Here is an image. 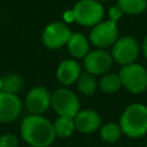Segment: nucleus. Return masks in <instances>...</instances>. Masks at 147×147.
I'll list each match as a JSON object with an SVG mask.
<instances>
[{
  "mask_svg": "<svg viewBox=\"0 0 147 147\" xmlns=\"http://www.w3.org/2000/svg\"><path fill=\"white\" fill-rule=\"evenodd\" d=\"M21 136L32 147H48L55 140L54 125L41 115H30L21 124Z\"/></svg>",
  "mask_w": 147,
  "mask_h": 147,
  "instance_id": "f257e3e1",
  "label": "nucleus"
},
{
  "mask_svg": "<svg viewBox=\"0 0 147 147\" xmlns=\"http://www.w3.org/2000/svg\"><path fill=\"white\" fill-rule=\"evenodd\" d=\"M121 130L131 138H140L147 133V107L134 103L129 106L119 122Z\"/></svg>",
  "mask_w": 147,
  "mask_h": 147,
  "instance_id": "f03ea898",
  "label": "nucleus"
},
{
  "mask_svg": "<svg viewBox=\"0 0 147 147\" xmlns=\"http://www.w3.org/2000/svg\"><path fill=\"white\" fill-rule=\"evenodd\" d=\"M118 76L122 85L132 93H141L147 88V70L140 64L124 65Z\"/></svg>",
  "mask_w": 147,
  "mask_h": 147,
  "instance_id": "7ed1b4c3",
  "label": "nucleus"
},
{
  "mask_svg": "<svg viewBox=\"0 0 147 147\" xmlns=\"http://www.w3.org/2000/svg\"><path fill=\"white\" fill-rule=\"evenodd\" d=\"M72 10L75 21L85 26L96 25L103 17V8L96 0H80Z\"/></svg>",
  "mask_w": 147,
  "mask_h": 147,
  "instance_id": "20e7f679",
  "label": "nucleus"
},
{
  "mask_svg": "<svg viewBox=\"0 0 147 147\" xmlns=\"http://www.w3.org/2000/svg\"><path fill=\"white\" fill-rule=\"evenodd\" d=\"M51 105L60 116L72 117L79 113V101L74 92L67 88H59L52 94Z\"/></svg>",
  "mask_w": 147,
  "mask_h": 147,
  "instance_id": "39448f33",
  "label": "nucleus"
},
{
  "mask_svg": "<svg viewBox=\"0 0 147 147\" xmlns=\"http://www.w3.org/2000/svg\"><path fill=\"white\" fill-rule=\"evenodd\" d=\"M118 37V29L116 22L109 20L106 22H100L91 31L90 39L92 44L96 47L105 48L116 42Z\"/></svg>",
  "mask_w": 147,
  "mask_h": 147,
  "instance_id": "423d86ee",
  "label": "nucleus"
},
{
  "mask_svg": "<svg viewBox=\"0 0 147 147\" xmlns=\"http://www.w3.org/2000/svg\"><path fill=\"white\" fill-rule=\"evenodd\" d=\"M71 34L70 29L64 23L54 22L45 28L41 39L46 47L55 49L62 47L64 44H68Z\"/></svg>",
  "mask_w": 147,
  "mask_h": 147,
  "instance_id": "0eeeda50",
  "label": "nucleus"
},
{
  "mask_svg": "<svg viewBox=\"0 0 147 147\" xmlns=\"http://www.w3.org/2000/svg\"><path fill=\"white\" fill-rule=\"evenodd\" d=\"M139 53V46L134 38L123 37L117 39L113 46L111 55L116 62L123 65L133 63Z\"/></svg>",
  "mask_w": 147,
  "mask_h": 147,
  "instance_id": "6e6552de",
  "label": "nucleus"
},
{
  "mask_svg": "<svg viewBox=\"0 0 147 147\" xmlns=\"http://www.w3.org/2000/svg\"><path fill=\"white\" fill-rule=\"evenodd\" d=\"M113 64V59L109 53L102 49H96L87 53L84 60V67L91 75L106 74Z\"/></svg>",
  "mask_w": 147,
  "mask_h": 147,
  "instance_id": "1a4fd4ad",
  "label": "nucleus"
},
{
  "mask_svg": "<svg viewBox=\"0 0 147 147\" xmlns=\"http://www.w3.org/2000/svg\"><path fill=\"white\" fill-rule=\"evenodd\" d=\"M51 98L52 95L47 88L42 86L33 87L26 95V108L32 115H41L51 106Z\"/></svg>",
  "mask_w": 147,
  "mask_h": 147,
  "instance_id": "9d476101",
  "label": "nucleus"
},
{
  "mask_svg": "<svg viewBox=\"0 0 147 147\" xmlns=\"http://www.w3.org/2000/svg\"><path fill=\"white\" fill-rule=\"evenodd\" d=\"M22 110V102L17 94L0 92V123H9L17 118Z\"/></svg>",
  "mask_w": 147,
  "mask_h": 147,
  "instance_id": "9b49d317",
  "label": "nucleus"
},
{
  "mask_svg": "<svg viewBox=\"0 0 147 147\" xmlns=\"http://www.w3.org/2000/svg\"><path fill=\"white\" fill-rule=\"evenodd\" d=\"M101 123V118L99 114L94 110H82L75 116V125L76 129L84 133H90L99 129Z\"/></svg>",
  "mask_w": 147,
  "mask_h": 147,
  "instance_id": "f8f14e48",
  "label": "nucleus"
},
{
  "mask_svg": "<svg viewBox=\"0 0 147 147\" xmlns=\"http://www.w3.org/2000/svg\"><path fill=\"white\" fill-rule=\"evenodd\" d=\"M80 74V65L76 61L64 60L60 63L57 68L56 77L60 80V83L64 85H70L78 79Z\"/></svg>",
  "mask_w": 147,
  "mask_h": 147,
  "instance_id": "ddd939ff",
  "label": "nucleus"
},
{
  "mask_svg": "<svg viewBox=\"0 0 147 147\" xmlns=\"http://www.w3.org/2000/svg\"><path fill=\"white\" fill-rule=\"evenodd\" d=\"M68 49L72 56L84 57L88 53V42L82 33H74L68 41Z\"/></svg>",
  "mask_w": 147,
  "mask_h": 147,
  "instance_id": "4468645a",
  "label": "nucleus"
},
{
  "mask_svg": "<svg viewBox=\"0 0 147 147\" xmlns=\"http://www.w3.org/2000/svg\"><path fill=\"white\" fill-rule=\"evenodd\" d=\"M54 130L55 134L61 137V138H68L72 134L74 130L76 129L75 125V119L72 117H67V116H60L55 122H54Z\"/></svg>",
  "mask_w": 147,
  "mask_h": 147,
  "instance_id": "2eb2a0df",
  "label": "nucleus"
},
{
  "mask_svg": "<svg viewBox=\"0 0 147 147\" xmlns=\"http://www.w3.org/2000/svg\"><path fill=\"white\" fill-rule=\"evenodd\" d=\"M23 78L17 74H8L2 77V92L17 94V92L23 87Z\"/></svg>",
  "mask_w": 147,
  "mask_h": 147,
  "instance_id": "dca6fc26",
  "label": "nucleus"
},
{
  "mask_svg": "<svg viewBox=\"0 0 147 147\" xmlns=\"http://www.w3.org/2000/svg\"><path fill=\"white\" fill-rule=\"evenodd\" d=\"M77 86L78 90L86 95H92L94 94L95 90H96V82L94 79V77L90 74V72H83L79 75L78 79H77Z\"/></svg>",
  "mask_w": 147,
  "mask_h": 147,
  "instance_id": "f3484780",
  "label": "nucleus"
},
{
  "mask_svg": "<svg viewBox=\"0 0 147 147\" xmlns=\"http://www.w3.org/2000/svg\"><path fill=\"white\" fill-rule=\"evenodd\" d=\"M123 13L126 14H140L147 7V0H118L117 5Z\"/></svg>",
  "mask_w": 147,
  "mask_h": 147,
  "instance_id": "a211bd4d",
  "label": "nucleus"
},
{
  "mask_svg": "<svg viewBox=\"0 0 147 147\" xmlns=\"http://www.w3.org/2000/svg\"><path fill=\"white\" fill-rule=\"evenodd\" d=\"M122 86V82L118 75L115 74H107L100 80V87L106 93H115Z\"/></svg>",
  "mask_w": 147,
  "mask_h": 147,
  "instance_id": "6ab92c4d",
  "label": "nucleus"
},
{
  "mask_svg": "<svg viewBox=\"0 0 147 147\" xmlns=\"http://www.w3.org/2000/svg\"><path fill=\"white\" fill-rule=\"evenodd\" d=\"M121 126L115 123H108L101 127V138L105 141L114 142L121 137Z\"/></svg>",
  "mask_w": 147,
  "mask_h": 147,
  "instance_id": "aec40b11",
  "label": "nucleus"
},
{
  "mask_svg": "<svg viewBox=\"0 0 147 147\" xmlns=\"http://www.w3.org/2000/svg\"><path fill=\"white\" fill-rule=\"evenodd\" d=\"M18 140L14 134L6 133L0 137V147H17Z\"/></svg>",
  "mask_w": 147,
  "mask_h": 147,
  "instance_id": "412c9836",
  "label": "nucleus"
},
{
  "mask_svg": "<svg viewBox=\"0 0 147 147\" xmlns=\"http://www.w3.org/2000/svg\"><path fill=\"white\" fill-rule=\"evenodd\" d=\"M122 15H123V11H122V9L118 6H113L109 9V17L114 22H117L122 17Z\"/></svg>",
  "mask_w": 147,
  "mask_h": 147,
  "instance_id": "4be33fe9",
  "label": "nucleus"
},
{
  "mask_svg": "<svg viewBox=\"0 0 147 147\" xmlns=\"http://www.w3.org/2000/svg\"><path fill=\"white\" fill-rule=\"evenodd\" d=\"M63 18H64V21L65 22H72V21H75V15H74V10H68V11H65L64 13V15H63Z\"/></svg>",
  "mask_w": 147,
  "mask_h": 147,
  "instance_id": "5701e85b",
  "label": "nucleus"
},
{
  "mask_svg": "<svg viewBox=\"0 0 147 147\" xmlns=\"http://www.w3.org/2000/svg\"><path fill=\"white\" fill-rule=\"evenodd\" d=\"M142 51H144V54H145V57L147 59V36L144 40V44H142Z\"/></svg>",
  "mask_w": 147,
  "mask_h": 147,
  "instance_id": "b1692460",
  "label": "nucleus"
},
{
  "mask_svg": "<svg viewBox=\"0 0 147 147\" xmlns=\"http://www.w3.org/2000/svg\"><path fill=\"white\" fill-rule=\"evenodd\" d=\"M0 92H2V77H0Z\"/></svg>",
  "mask_w": 147,
  "mask_h": 147,
  "instance_id": "393cba45",
  "label": "nucleus"
},
{
  "mask_svg": "<svg viewBox=\"0 0 147 147\" xmlns=\"http://www.w3.org/2000/svg\"><path fill=\"white\" fill-rule=\"evenodd\" d=\"M96 1H107V0H96Z\"/></svg>",
  "mask_w": 147,
  "mask_h": 147,
  "instance_id": "a878e982",
  "label": "nucleus"
},
{
  "mask_svg": "<svg viewBox=\"0 0 147 147\" xmlns=\"http://www.w3.org/2000/svg\"><path fill=\"white\" fill-rule=\"evenodd\" d=\"M146 147H147V146H146Z\"/></svg>",
  "mask_w": 147,
  "mask_h": 147,
  "instance_id": "bb28decb",
  "label": "nucleus"
}]
</instances>
